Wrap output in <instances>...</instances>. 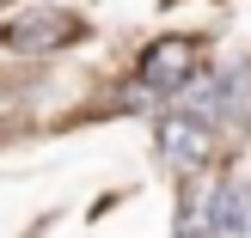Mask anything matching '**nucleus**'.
Masks as SVG:
<instances>
[{"label": "nucleus", "mask_w": 251, "mask_h": 238, "mask_svg": "<svg viewBox=\"0 0 251 238\" xmlns=\"http://www.w3.org/2000/svg\"><path fill=\"white\" fill-rule=\"evenodd\" d=\"M202 226H208V238H239L251 226L245 220V183H215V195L202 208Z\"/></svg>", "instance_id": "obj_4"}, {"label": "nucleus", "mask_w": 251, "mask_h": 238, "mask_svg": "<svg viewBox=\"0 0 251 238\" xmlns=\"http://www.w3.org/2000/svg\"><path fill=\"white\" fill-rule=\"evenodd\" d=\"M159 141H166V159L178 171H202L208 153H215V129H208V116H196V110H178Z\"/></svg>", "instance_id": "obj_3"}, {"label": "nucleus", "mask_w": 251, "mask_h": 238, "mask_svg": "<svg viewBox=\"0 0 251 238\" xmlns=\"http://www.w3.org/2000/svg\"><path fill=\"white\" fill-rule=\"evenodd\" d=\"M135 80H141V92H184V86L196 80V43L190 37H159L141 55Z\"/></svg>", "instance_id": "obj_2"}, {"label": "nucleus", "mask_w": 251, "mask_h": 238, "mask_svg": "<svg viewBox=\"0 0 251 238\" xmlns=\"http://www.w3.org/2000/svg\"><path fill=\"white\" fill-rule=\"evenodd\" d=\"M239 238H251V226H245V232H239Z\"/></svg>", "instance_id": "obj_5"}, {"label": "nucleus", "mask_w": 251, "mask_h": 238, "mask_svg": "<svg viewBox=\"0 0 251 238\" xmlns=\"http://www.w3.org/2000/svg\"><path fill=\"white\" fill-rule=\"evenodd\" d=\"M80 37H86V24L74 19V12H61V6H31V12H19V19L6 24V43L25 49V55H49V49L80 43Z\"/></svg>", "instance_id": "obj_1"}]
</instances>
